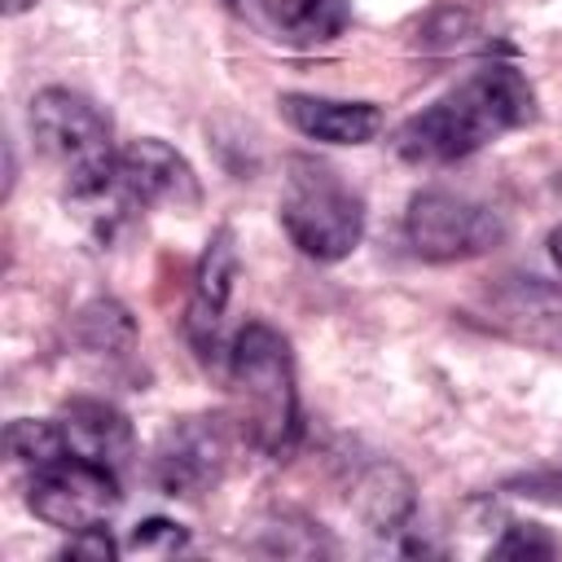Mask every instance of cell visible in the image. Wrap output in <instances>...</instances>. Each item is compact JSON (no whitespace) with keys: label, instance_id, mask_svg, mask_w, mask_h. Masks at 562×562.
Wrapping results in <instances>:
<instances>
[{"label":"cell","instance_id":"obj_1","mask_svg":"<svg viewBox=\"0 0 562 562\" xmlns=\"http://www.w3.org/2000/svg\"><path fill=\"white\" fill-rule=\"evenodd\" d=\"M531 119H536V92L527 75L514 61H483L457 92L404 119L395 132V149L417 167H443L470 158L501 132L527 127Z\"/></svg>","mask_w":562,"mask_h":562},{"label":"cell","instance_id":"obj_2","mask_svg":"<svg viewBox=\"0 0 562 562\" xmlns=\"http://www.w3.org/2000/svg\"><path fill=\"white\" fill-rule=\"evenodd\" d=\"M228 391H233V422L263 457H290L303 435L299 386H294V356L290 342L263 325L246 321L228 347Z\"/></svg>","mask_w":562,"mask_h":562},{"label":"cell","instance_id":"obj_3","mask_svg":"<svg viewBox=\"0 0 562 562\" xmlns=\"http://www.w3.org/2000/svg\"><path fill=\"white\" fill-rule=\"evenodd\" d=\"M26 119H31L35 149L61 171L70 202H88L114 184L119 154L110 140V119L92 97L70 88H44L31 97Z\"/></svg>","mask_w":562,"mask_h":562},{"label":"cell","instance_id":"obj_4","mask_svg":"<svg viewBox=\"0 0 562 562\" xmlns=\"http://www.w3.org/2000/svg\"><path fill=\"white\" fill-rule=\"evenodd\" d=\"M277 215H281V228L290 233V241L316 263L347 259L364 237L360 193L334 167H325L316 158H290V176H285Z\"/></svg>","mask_w":562,"mask_h":562},{"label":"cell","instance_id":"obj_5","mask_svg":"<svg viewBox=\"0 0 562 562\" xmlns=\"http://www.w3.org/2000/svg\"><path fill=\"white\" fill-rule=\"evenodd\" d=\"M509 224L496 206L452 193V189H422L408 198L404 211V237L413 255L430 263H457V259H479L505 241Z\"/></svg>","mask_w":562,"mask_h":562},{"label":"cell","instance_id":"obj_6","mask_svg":"<svg viewBox=\"0 0 562 562\" xmlns=\"http://www.w3.org/2000/svg\"><path fill=\"white\" fill-rule=\"evenodd\" d=\"M233 435H241V430L224 413L176 417L158 435L154 457H149L154 487L162 496H176V501H198V496L215 492L228 461H233Z\"/></svg>","mask_w":562,"mask_h":562},{"label":"cell","instance_id":"obj_7","mask_svg":"<svg viewBox=\"0 0 562 562\" xmlns=\"http://www.w3.org/2000/svg\"><path fill=\"white\" fill-rule=\"evenodd\" d=\"M26 505L40 522L57 531H83L105 522L119 509V474L88 457L61 452L57 461L31 470Z\"/></svg>","mask_w":562,"mask_h":562},{"label":"cell","instance_id":"obj_8","mask_svg":"<svg viewBox=\"0 0 562 562\" xmlns=\"http://www.w3.org/2000/svg\"><path fill=\"white\" fill-rule=\"evenodd\" d=\"M119 180L136 198V206H167L184 215L202 206V184L189 158L158 136H140L119 149Z\"/></svg>","mask_w":562,"mask_h":562},{"label":"cell","instance_id":"obj_9","mask_svg":"<svg viewBox=\"0 0 562 562\" xmlns=\"http://www.w3.org/2000/svg\"><path fill=\"white\" fill-rule=\"evenodd\" d=\"M233 281H237V237H233V228H215L202 259H198L193 294H189V307H184V334H189V342L198 347L202 360L220 342V325H224Z\"/></svg>","mask_w":562,"mask_h":562},{"label":"cell","instance_id":"obj_10","mask_svg":"<svg viewBox=\"0 0 562 562\" xmlns=\"http://www.w3.org/2000/svg\"><path fill=\"white\" fill-rule=\"evenodd\" d=\"M281 119L325 145H364L382 132V110L373 101H338V97H312V92H285Z\"/></svg>","mask_w":562,"mask_h":562},{"label":"cell","instance_id":"obj_11","mask_svg":"<svg viewBox=\"0 0 562 562\" xmlns=\"http://www.w3.org/2000/svg\"><path fill=\"white\" fill-rule=\"evenodd\" d=\"M61 435H66V448L75 457H88L114 474H123L132 465V452H136V439H132V422L105 404V400H70L61 408Z\"/></svg>","mask_w":562,"mask_h":562},{"label":"cell","instance_id":"obj_12","mask_svg":"<svg viewBox=\"0 0 562 562\" xmlns=\"http://www.w3.org/2000/svg\"><path fill=\"white\" fill-rule=\"evenodd\" d=\"M356 514L360 522L373 531V536H400L408 522H413V509H417V487L413 479L395 465V461H378L360 474L356 492Z\"/></svg>","mask_w":562,"mask_h":562},{"label":"cell","instance_id":"obj_13","mask_svg":"<svg viewBox=\"0 0 562 562\" xmlns=\"http://www.w3.org/2000/svg\"><path fill=\"white\" fill-rule=\"evenodd\" d=\"M75 342L97 360H123L136 347V321L114 299H92L75 316Z\"/></svg>","mask_w":562,"mask_h":562},{"label":"cell","instance_id":"obj_14","mask_svg":"<svg viewBox=\"0 0 562 562\" xmlns=\"http://www.w3.org/2000/svg\"><path fill=\"white\" fill-rule=\"evenodd\" d=\"M347 18V0H277V26L290 44H325L342 35Z\"/></svg>","mask_w":562,"mask_h":562},{"label":"cell","instance_id":"obj_15","mask_svg":"<svg viewBox=\"0 0 562 562\" xmlns=\"http://www.w3.org/2000/svg\"><path fill=\"white\" fill-rule=\"evenodd\" d=\"M4 448L18 465L26 470H40L48 461H57L66 448V435H61V422H35V417H18L4 426Z\"/></svg>","mask_w":562,"mask_h":562},{"label":"cell","instance_id":"obj_16","mask_svg":"<svg viewBox=\"0 0 562 562\" xmlns=\"http://www.w3.org/2000/svg\"><path fill=\"white\" fill-rule=\"evenodd\" d=\"M492 558H514V562H544L558 558V540L540 522H509L505 536L492 544Z\"/></svg>","mask_w":562,"mask_h":562},{"label":"cell","instance_id":"obj_17","mask_svg":"<svg viewBox=\"0 0 562 562\" xmlns=\"http://www.w3.org/2000/svg\"><path fill=\"white\" fill-rule=\"evenodd\" d=\"M184 544H189V531L171 518H145V522H136V531L127 540L132 553H176Z\"/></svg>","mask_w":562,"mask_h":562},{"label":"cell","instance_id":"obj_18","mask_svg":"<svg viewBox=\"0 0 562 562\" xmlns=\"http://www.w3.org/2000/svg\"><path fill=\"white\" fill-rule=\"evenodd\" d=\"M114 553H119L114 536L105 531V522H97V527L70 531V540H66V549H61L57 558H75V562H110Z\"/></svg>","mask_w":562,"mask_h":562},{"label":"cell","instance_id":"obj_19","mask_svg":"<svg viewBox=\"0 0 562 562\" xmlns=\"http://www.w3.org/2000/svg\"><path fill=\"white\" fill-rule=\"evenodd\" d=\"M549 255H553V263L562 268V224H558V228L549 233Z\"/></svg>","mask_w":562,"mask_h":562},{"label":"cell","instance_id":"obj_20","mask_svg":"<svg viewBox=\"0 0 562 562\" xmlns=\"http://www.w3.org/2000/svg\"><path fill=\"white\" fill-rule=\"evenodd\" d=\"M35 0H4V18H18V13H26Z\"/></svg>","mask_w":562,"mask_h":562},{"label":"cell","instance_id":"obj_21","mask_svg":"<svg viewBox=\"0 0 562 562\" xmlns=\"http://www.w3.org/2000/svg\"><path fill=\"white\" fill-rule=\"evenodd\" d=\"M220 4H224L228 13H250V9H255V0H220Z\"/></svg>","mask_w":562,"mask_h":562}]
</instances>
